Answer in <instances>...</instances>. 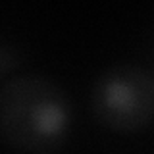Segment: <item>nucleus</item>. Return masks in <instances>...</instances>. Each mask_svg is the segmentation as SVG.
Segmentation results:
<instances>
[{"mask_svg":"<svg viewBox=\"0 0 154 154\" xmlns=\"http://www.w3.org/2000/svg\"><path fill=\"white\" fill-rule=\"evenodd\" d=\"M73 127L67 93L41 75H17L0 91V129L10 146L48 154L62 146Z\"/></svg>","mask_w":154,"mask_h":154,"instance_id":"f257e3e1","label":"nucleus"},{"mask_svg":"<svg viewBox=\"0 0 154 154\" xmlns=\"http://www.w3.org/2000/svg\"><path fill=\"white\" fill-rule=\"evenodd\" d=\"M96 122L118 133H135L154 119V75L137 64H116L91 91Z\"/></svg>","mask_w":154,"mask_h":154,"instance_id":"f03ea898","label":"nucleus"}]
</instances>
